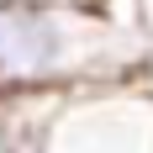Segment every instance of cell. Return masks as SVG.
Returning a JSON list of instances; mask_svg holds the SVG:
<instances>
[{
    "instance_id": "6da1fadb",
    "label": "cell",
    "mask_w": 153,
    "mask_h": 153,
    "mask_svg": "<svg viewBox=\"0 0 153 153\" xmlns=\"http://www.w3.org/2000/svg\"><path fill=\"white\" fill-rule=\"evenodd\" d=\"M143 27H116L90 5L0 0V100L32 90H79L148 74Z\"/></svg>"
},
{
    "instance_id": "7a4b0ae2",
    "label": "cell",
    "mask_w": 153,
    "mask_h": 153,
    "mask_svg": "<svg viewBox=\"0 0 153 153\" xmlns=\"http://www.w3.org/2000/svg\"><path fill=\"white\" fill-rule=\"evenodd\" d=\"M37 153H153L148 74L63 90L37 137Z\"/></svg>"
},
{
    "instance_id": "277c9868",
    "label": "cell",
    "mask_w": 153,
    "mask_h": 153,
    "mask_svg": "<svg viewBox=\"0 0 153 153\" xmlns=\"http://www.w3.org/2000/svg\"><path fill=\"white\" fill-rule=\"evenodd\" d=\"M0 153H5V143H0Z\"/></svg>"
},
{
    "instance_id": "3957f363",
    "label": "cell",
    "mask_w": 153,
    "mask_h": 153,
    "mask_svg": "<svg viewBox=\"0 0 153 153\" xmlns=\"http://www.w3.org/2000/svg\"><path fill=\"white\" fill-rule=\"evenodd\" d=\"M32 5H90V0H32Z\"/></svg>"
}]
</instances>
